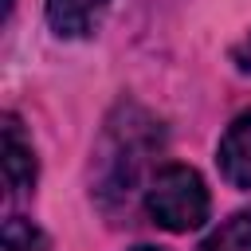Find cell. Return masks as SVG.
Here are the masks:
<instances>
[{
	"label": "cell",
	"instance_id": "3957f363",
	"mask_svg": "<svg viewBox=\"0 0 251 251\" xmlns=\"http://www.w3.org/2000/svg\"><path fill=\"white\" fill-rule=\"evenodd\" d=\"M220 173L235 188H251V110H243L220 141Z\"/></svg>",
	"mask_w": 251,
	"mask_h": 251
},
{
	"label": "cell",
	"instance_id": "277c9868",
	"mask_svg": "<svg viewBox=\"0 0 251 251\" xmlns=\"http://www.w3.org/2000/svg\"><path fill=\"white\" fill-rule=\"evenodd\" d=\"M106 8H110V0H47V24L59 35L78 39L102 24Z\"/></svg>",
	"mask_w": 251,
	"mask_h": 251
},
{
	"label": "cell",
	"instance_id": "8992f818",
	"mask_svg": "<svg viewBox=\"0 0 251 251\" xmlns=\"http://www.w3.org/2000/svg\"><path fill=\"white\" fill-rule=\"evenodd\" d=\"M0 247H4V251H51L47 235H43L31 220H24V216H8V220H4Z\"/></svg>",
	"mask_w": 251,
	"mask_h": 251
},
{
	"label": "cell",
	"instance_id": "6da1fadb",
	"mask_svg": "<svg viewBox=\"0 0 251 251\" xmlns=\"http://www.w3.org/2000/svg\"><path fill=\"white\" fill-rule=\"evenodd\" d=\"M145 212L165 231H196L208 220V188L196 169L165 165L145 188Z\"/></svg>",
	"mask_w": 251,
	"mask_h": 251
},
{
	"label": "cell",
	"instance_id": "7a4b0ae2",
	"mask_svg": "<svg viewBox=\"0 0 251 251\" xmlns=\"http://www.w3.org/2000/svg\"><path fill=\"white\" fill-rule=\"evenodd\" d=\"M4 184L12 196H20L35 184V153L12 114L4 118Z\"/></svg>",
	"mask_w": 251,
	"mask_h": 251
},
{
	"label": "cell",
	"instance_id": "52a82bcc",
	"mask_svg": "<svg viewBox=\"0 0 251 251\" xmlns=\"http://www.w3.org/2000/svg\"><path fill=\"white\" fill-rule=\"evenodd\" d=\"M133 251H165V247H149V243H145V247H133Z\"/></svg>",
	"mask_w": 251,
	"mask_h": 251
},
{
	"label": "cell",
	"instance_id": "ba28073f",
	"mask_svg": "<svg viewBox=\"0 0 251 251\" xmlns=\"http://www.w3.org/2000/svg\"><path fill=\"white\" fill-rule=\"evenodd\" d=\"M4 12H12V0H4Z\"/></svg>",
	"mask_w": 251,
	"mask_h": 251
},
{
	"label": "cell",
	"instance_id": "5b68a950",
	"mask_svg": "<svg viewBox=\"0 0 251 251\" xmlns=\"http://www.w3.org/2000/svg\"><path fill=\"white\" fill-rule=\"evenodd\" d=\"M200 251H251V212H239L227 224H220Z\"/></svg>",
	"mask_w": 251,
	"mask_h": 251
}]
</instances>
